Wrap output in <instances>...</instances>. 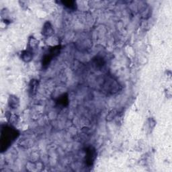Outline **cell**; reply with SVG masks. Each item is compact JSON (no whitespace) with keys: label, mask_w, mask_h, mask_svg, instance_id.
Masks as SVG:
<instances>
[{"label":"cell","mask_w":172,"mask_h":172,"mask_svg":"<svg viewBox=\"0 0 172 172\" xmlns=\"http://www.w3.org/2000/svg\"><path fill=\"white\" fill-rule=\"evenodd\" d=\"M19 133L18 131L12 126H5L1 128V151H5L12 144V143L18 137Z\"/></svg>","instance_id":"obj_1"},{"label":"cell","mask_w":172,"mask_h":172,"mask_svg":"<svg viewBox=\"0 0 172 172\" xmlns=\"http://www.w3.org/2000/svg\"><path fill=\"white\" fill-rule=\"evenodd\" d=\"M60 46H55L51 48L50 50L48 51V52L44 55V57H42V67H46L48 66L51 61H52L53 59L56 56H57L60 53Z\"/></svg>","instance_id":"obj_2"},{"label":"cell","mask_w":172,"mask_h":172,"mask_svg":"<svg viewBox=\"0 0 172 172\" xmlns=\"http://www.w3.org/2000/svg\"><path fill=\"white\" fill-rule=\"evenodd\" d=\"M97 153L93 147H89L86 151V162L88 165H91L96 158Z\"/></svg>","instance_id":"obj_3"},{"label":"cell","mask_w":172,"mask_h":172,"mask_svg":"<svg viewBox=\"0 0 172 172\" xmlns=\"http://www.w3.org/2000/svg\"><path fill=\"white\" fill-rule=\"evenodd\" d=\"M54 33L53 26L49 22H46L44 23L43 28H42V34L45 37H51Z\"/></svg>","instance_id":"obj_4"},{"label":"cell","mask_w":172,"mask_h":172,"mask_svg":"<svg viewBox=\"0 0 172 172\" xmlns=\"http://www.w3.org/2000/svg\"><path fill=\"white\" fill-rule=\"evenodd\" d=\"M9 106L11 108L14 109L17 108V107L19 105V100H18V98L15 96H13V95H10V98H9Z\"/></svg>","instance_id":"obj_5"},{"label":"cell","mask_w":172,"mask_h":172,"mask_svg":"<svg viewBox=\"0 0 172 172\" xmlns=\"http://www.w3.org/2000/svg\"><path fill=\"white\" fill-rule=\"evenodd\" d=\"M33 55L32 53L30 51H25L22 53L21 55V58L23 61L26 62H29L32 59Z\"/></svg>","instance_id":"obj_6"},{"label":"cell","mask_w":172,"mask_h":172,"mask_svg":"<svg viewBox=\"0 0 172 172\" xmlns=\"http://www.w3.org/2000/svg\"><path fill=\"white\" fill-rule=\"evenodd\" d=\"M62 4L69 10H75L76 9V2L75 1H62Z\"/></svg>","instance_id":"obj_7"},{"label":"cell","mask_w":172,"mask_h":172,"mask_svg":"<svg viewBox=\"0 0 172 172\" xmlns=\"http://www.w3.org/2000/svg\"><path fill=\"white\" fill-rule=\"evenodd\" d=\"M104 64V61L102 58L96 57V59L93 60V65H94L96 69H100L103 67Z\"/></svg>","instance_id":"obj_8"},{"label":"cell","mask_w":172,"mask_h":172,"mask_svg":"<svg viewBox=\"0 0 172 172\" xmlns=\"http://www.w3.org/2000/svg\"><path fill=\"white\" fill-rule=\"evenodd\" d=\"M58 102L60 104H62L63 106H65L66 104H67L68 103V98L67 95H62V96L60 97L59 98V100H58Z\"/></svg>","instance_id":"obj_9"},{"label":"cell","mask_w":172,"mask_h":172,"mask_svg":"<svg viewBox=\"0 0 172 172\" xmlns=\"http://www.w3.org/2000/svg\"><path fill=\"white\" fill-rule=\"evenodd\" d=\"M29 44H30L31 48H34L37 47L38 44H39V42H38L34 37H32L30 39V41H29Z\"/></svg>","instance_id":"obj_10"}]
</instances>
